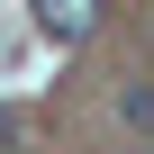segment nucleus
I'll use <instances>...</instances> for the list:
<instances>
[{"label": "nucleus", "instance_id": "obj_1", "mask_svg": "<svg viewBox=\"0 0 154 154\" xmlns=\"http://www.w3.org/2000/svg\"><path fill=\"white\" fill-rule=\"evenodd\" d=\"M36 27H45L54 45H82V36L100 27V0H36Z\"/></svg>", "mask_w": 154, "mask_h": 154}, {"label": "nucleus", "instance_id": "obj_3", "mask_svg": "<svg viewBox=\"0 0 154 154\" xmlns=\"http://www.w3.org/2000/svg\"><path fill=\"white\" fill-rule=\"evenodd\" d=\"M18 136H27V118H18V109H0V145H18Z\"/></svg>", "mask_w": 154, "mask_h": 154}, {"label": "nucleus", "instance_id": "obj_2", "mask_svg": "<svg viewBox=\"0 0 154 154\" xmlns=\"http://www.w3.org/2000/svg\"><path fill=\"white\" fill-rule=\"evenodd\" d=\"M118 109H127V127H154V72H145V82H136V91H127Z\"/></svg>", "mask_w": 154, "mask_h": 154}]
</instances>
